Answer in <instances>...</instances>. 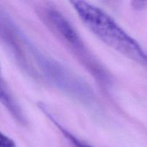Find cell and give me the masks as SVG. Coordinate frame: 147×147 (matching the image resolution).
I'll return each mask as SVG.
<instances>
[{
  "mask_svg": "<svg viewBox=\"0 0 147 147\" xmlns=\"http://www.w3.org/2000/svg\"><path fill=\"white\" fill-rule=\"evenodd\" d=\"M70 4L87 28L100 41L137 63L147 65V54L108 13L85 1Z\"/></svg>",
  "mask_w": 147,
  "mask_h": 147,
  "instance_id": "1",
  "label": "cell"
},
{
  "mask_svg": "<svg viewBox=\"0 0 147 147\" xmlns=\"http://www.w3.org/2000/svg\"><path fill=\"white\" fill-rule=\"evenodd\" d=\"M26 48L32 70V63H34L35 66V74L37 70L39 74L50 84L84 104L92 105L95 103L96 96L93 89L82 78L60 62L42 52L30 39L26 43Z\"/></svg>",
  "mask_w": 147,
  "mask_h": 147,
  "instance_id": "2",
  "label": "cell"
},
{
  "mask_svg": "<svg viewBox=\"0 0 147 147\" xmlns=\"http://www.w3.org/2000/svg\"><path fill=\"white\" fill-rule=\"evenodd\" d=\"M37 12L47 28L73 52L98 82L104 87H109L110 76L90 53L77 30L63 13L49 5L40 6Z\"/></svg>",
  "mask_w": 147,
  "mask_h": 147,
  "instance_id": "3",
  "label": "cell"
},
{
  "mask_svg": "<svg viewBox=\"0 0 147 147\" xmlns=\"http://www.w3.org/2000/svg\"><path fill=\"white\" fill-rule=\"evenodd\" d=\"M0 103L3 105L4 107H5L11 116L19 123L22 125H25L27 123V119L24 116L22 109L20 107L19 103L12 96L3 77L1 65H0Z\"/></svg>",
  "mask_w": 147,
  "mask_h": 147,
  "instance_id": "4",
  "label": "cell"
},
{
  "mask_svg": "<svg viewBox=\"0 0 147 147\" xmlns=\"http://www.w3.org/2000/svg\"><path fill=\"white\" fill-rule=\"evenodd\" d=\"M40 109L43 111V113L49 118L50 121L55 124V126L60 130V133L64 136L65 139L68 142L69 144L70 145V147H93L89 144L86 143L84 141L81 140L78 137L75 136L73 133L70 131L68 129H66L53 114L49 110H47V108L42 105L40 106Z\"/></svg>",
  "mask_w": 147,
  "mask_h": 147,
  "instance_id": "5",
  "label": "cell"
},
{
  "mask_svg": "<svg viewBox=\"0 0 147 147\" xmlns=\"http://www.w3.org/2000/svg\"><path fill=\"white\" fill-rule=\"evenodd\" d=\"M0 147H17V145L11 138L0 131Z\"/></svg>",
  "mask_w": 147,
  "mask_h": 147,
  "instance_id": "6",
  "label": "cell"
},
{
  "mask_svg": "<svg viewBox=\"0 0 147 147\" xmlns=\"http://www.w3.org/2000/svg\"><path fill=\"white\" fill-rule=\"evenodd\" d=\"M147 4V1H134V7H136L138 9L144 8Z\"/></svg>",
  "mask_w": 147,
  "mask_h": 147,
  "instance_id": "7",
  "label": "cell"
}]
</instances>
